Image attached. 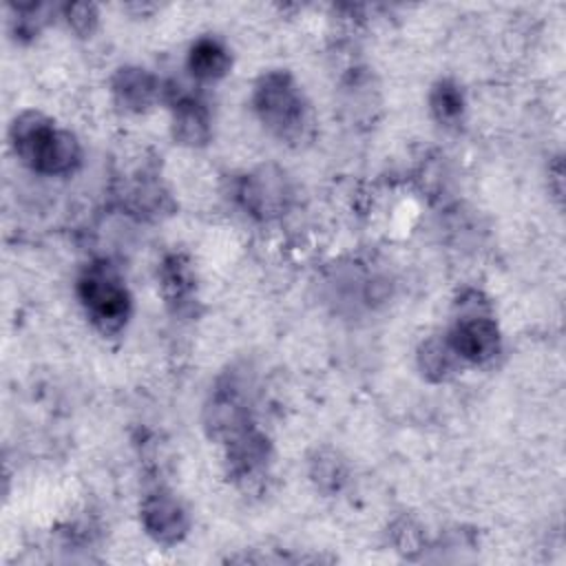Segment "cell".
Wrapping results in <instances>:
<instances>
[{
    "instance_id": "cell-1",
    "label": "cell",
    "mask_w": 566,
    "mask_h": 566,
    "mask_svg": "<svg viewBox=\"0 0 566 566\" xmlns=\"http://www.w3.org/2000/svg\"><path fill=\"white\" fill-rule=\"evenodd\" d=\"M15 155L40 175H69L80 166L82 148L73 133L57 128L40 111L20 113L9 130Z\"/></svg>"
},
{
    "instance_id": "cell-2",
    "label": "cell",
    "mask_w": 566,
    "mask_h": 566,
    "mask_svg": "<svg viewBox=\"0 0 566 566\" xmlns=\"http://www.w3.org/2000/svg\"><path fill=\"white\" fill-rule=\"evenodd\" d=\"M254 111L281 142H301L312 128V111L296 80L285 71H268L254 86Z\"/></svg>"
},
{
    "instance_id": "cell-3",
    "label": "cell",
    "mask_w": 566,
    "mask_h": 566,
    "mask_svg": "<svg viewBox=\"0 0 566 566\" xmlns=\"http://www.w3.org/2000/svg\"><path fill=\"white\" fill-rule=\"evenodd\" d=\"M77 296L86 316L102 334L111 336L124 329L130 316V294L113 265H88L77 279Z\"/></svg>"
},
{
    "instance_id": "cell-4",
    "label": "cell",
    "mask_w": 566,
    "mask_h": 566,
    "mask_svg": "<svg viewBox=\"0 0 566 566\" xmlns=\"http://www.w3.org/2000/svg\"><path fill=\"white\" fill-rule=\"evenodd\" d=\"M237 199L256 219H274L292 203V184L276 166H261L248 172L237 188Z\"/></svg>"
},
{
    "instance_id": "cell-5",
    "label": "cell",
    "mask_w": 566,
    "mask_h": 566,
    "mask_svg": "<svg viewBox=\"0 0 566 566\" xmlns=\"http://www.w3.org/2000/svg\"><path fill=\"white\" fill-rule=\"evenodd\" d=\"M203 424L210 438L228 444L252 429L250 407L234 382H221L203 409Z\"/></svg>"
},
{
    "instance_id": "cell-6",
    "label": "cell",
    "mask_w": 566,
    "mask_h": 566,
    "mask_svg": "<svg viewBox=\"0 0 566 566\" xmlns=\"http://www.w3.org/2000/svg\"><path fill=\"white\" fill-rule=\"evenodd\" d=\"M449 345L458 354L462 363L482 365L497 356L502 347L500 327L484 312H469L455 321V325L447 334Z\"/></svg>"
},
{
    "instance_id": "cell-7",
    "label": "cell",
    "mask_w": 566,
    "mask_h": 566,
    "mask_svg": "<svg viewBox=\"0 0 566 566\" xmlns=\"http://www.w3.org/2000/svg\"><path fill=\"white\" fill-rule=\"evenodd\" d=\"M139 517L144 531L164 546L181 542L190 531V515L186 506L166 489H157L142 500Z\"/></svg>"
},
{
    "instance_id": "cell-8",
    "label": "cell",
    "mask_w": 566,
    "mask_h": 566,
    "mask_svg": "<svg viewBox=\"0 0 566 566\" xmlns=\"http://www.w3.org/2000/svg\"><path fill=\"white\" fill-rule=\"evenodd\" d=\"M228 473L237 482H254L265 473L270 460V444L254 427L226 444Z\"/></svg>"
},
{
    "instance_id": "cell-9",
    "label": "cell",
    "mask_w": 566,
    "mask_h": 566,
    "mask_svg": "<svg viewBox=\"0 0 566 566\" xmlns=\"http://www.w3.org/2000/svg\"><path fill=\"white\" fill-rule=\"evenodd\" d=\"M115 102L130 113L148 111L159 97V80L142 66H122L111 80Z\"/></svg>"
},
{
    "instance_id": "cell-10",
    "label": "cell",
    "mask_w": 566,
    "mask_h": 566,
    "mask_svg": "<svg viewBox=\"0 0 566 566\" xmlns=\"http://www.w3.org/2000/svg\"><path fill=\"white\" fill-rule=\"evenodd\" d=\"M172 137L181 146H203L210 142L212 135V119L208 106L192 97V95H181L172 102Z\"/></svg>"
},
{
    "instance_id": "cell-11",
    "label": "cell",
    "mask_w": 566,
    "mask_h": 566,
    "mask_svg": "<svg viewBox=\"0 0 566 566\" xmlns=\"http://www.w3.org/2000/svg\"><path fill=\"white\" fill-rule=\"evenodd\" d=\"M230 51L212 35H203L192 42L188 51V71L201 82L221 80L230 71Z\"/></svg>"
},
{
    "instance_id": "cell-12",
    "label": "cell",
    "mask_w": 566,
    "mask_h": 566,
    "mask_svg": "<svg viewBox=\"0 0 566 566\" xmlns=\"http://www.w3.org/2000/svg\"><path fill=\"white\" fill-rule=\"evenodd\" d=\"M460 358L453 352V347L449 345L447 336H431L427 338L420 349H418V367L422 371L424 378L433 380V382H442L447 378H451L458 367H460Z\"/></svg>"
},
{
    "instance_id": "cell-13",
    "label": "cell",
    "mask_w": 566,
    "mask_h": 566,
    "mask_svg": "<svg viewBox=\"0 0 566 566\" xmlns=\"http://www.w3.org/2000/svg\"><path fill=\"white\" fill-rule=\"evenodd\" d=\"M159 281H161V292L168 298V303L184 305L192 296L195 276H192L190 263L179 254H172L164 261V265L159 270Z\"/></svg>"
},
{
    "instance_id": "cell-14",
    "label": "cell",
    "mask_w": 566,
    "mask_h": 566,
    "mask_svg": "<svg viewBox=\"0 0 566 566\" xmlns=\"http://www.w3.org/2000/svg\"><path fill=\"white\" fill-rule=\"evenodd\" d=\"M464 95L460 86L453 80H440L433 84L429 93V108L431 115L442 124V126H455L460 124L464 115Z\"/></svg>"
},
{
    "instance_id": "cell-15",
    "label": "cell",
    "mask_w": 566,
    "mask_h": 566,
    "mask_svg": "<svg viewBox=\"0 0 566 566\" xmlns=\"http://www.w3.org/2000/svg\"><path fill=\"white\" fill-rule=\"evenodd\" d=\"M310 478L323 493H338L347 482V464L336 451L321 449L310 460Z\"/></svg>"
},
{
    "instance_id": "cell-16",
    "label": "cell",
    "mask_w": 566,
    "mask_h": 566,
    "mask_svg": "<svg viewBox=\"0 0 566 566\" xmlns=\"http://www.w3.org/2000/svg\"><path fill=\"white\" fill-rule=\"evenodd\" d=\"M64 20L69 24V29L73 33H77L80 38L91 35L97 29V9L91 2H73L64 7Z\"/></svg>"
},
{
    "instance_id": "cell-17",
    "label": "cell",
    "mask_w": 566,
    "mask_h": 566,
    "mask_svg": "<svg viewBox=\"0 0 566 566\" xmlns=\"http://www.w3.org/2000/svg\"><path fill=\"white\" fill-rule=\"evenodd\" d=\"M394 544H396V548H398L400 553L418 551V548H420V544H422V539H420V531H418L411 522L402 520V522H398V524H396V528H394Z\"/></svg>"
}]
</instances>
